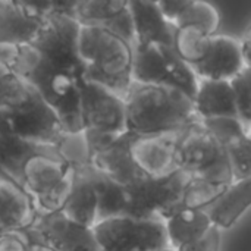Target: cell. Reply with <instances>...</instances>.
Masks as SVG:
<instances>
[{"label":"cell","mask_w":251,"mask_h":251,"mask_svg":"<svg viewBox=\"0 0 251 251\" xmlns=\"http://www.w3.org/2000/svg\"><path fill=\"white\" fill-rule=\"evenodd\" d=\"M34 231V229H32ZM31 251H54L53 249H50L47 244H44L40 238H38V235H37V241L34 243V246H32V249Z\"/></svg>","instance_id":"36"},{"label":"cell","mask_w":251,"mask_h":251,"mask_svg":"<svg viewBox=\"0 0 251 251\" xmlns=\"http://www.w3.org/2000/svg\"><path fill=\"white\" fill-rule=\"evenodd\" d=\"M0 140H1V132H0Z\"/></svg>","instance_id":"39"},{"label":"cell","mask_w":251,"mask_h":251,"mask_svg":"<svg viewBox=\"0 0 251 251\" xmlns=\"http://www.w3.org/2000/svg\"><path fill=\"white\" fill-rule=\"evenodd\" d=\"M10 63L31 90L57 115L63 131H79L81 78L41 56L31 44L10 49Z\"/></svg>","instance_id":"1"},{"label":"cell","mask_w":251,"mask_h":251,"mask_svg":"<svg viewBox=\"0 0 251 251\" xmlns=\"http://www.w3.org/2000/svg\"><path fill=\"white\" fill-rule=\"evenodd\" d=\"M190 174L178 169L168 176L157 179L144 178L134 187H129L128 216L165 224L182 207V194Z\"/></svg>","instance_id":"7"},{"label":"cell","mask_w":251,"mask_h":251,"mask_svg":"<svg viewBox=\"0 0 251 251\" xmlns=\"http://www.w3.org/2000/svg\"><path fill=\"white\" fill-rule=\"evenodd\" d=\"M79 31L81 24L63 12L59 3H49L44 24L31 46L51 63L82 79L85 68L78 53Z\"/></svg>","instance_id":"5"},{"label":"cell","mask_w":251,"mask_h":251,"mask_svg":"<svg viewBox=\"0 0 251 251\" xmlns=\"http://www.w3.org/2000/svg\"><path fill=\"white\" fill-rule=\"evenodd\" d=\"M203 126L210 132V135L224 149L238 140L251 137V128H249L237 116H222L200 121Z\"/></svg>","instance_id":"29"},{"label":"cell","mask_w":251,"mask_h":251,"mask_svg":"<svg viewBox=\"0 0 251 251\" xmlns=\"http://www.w3.org/2000/svg\"><path fill=\"white\" fill-rule=\"evenodd\" d=\"M132 18L135 47L166 46L172 47L175 26L162 15L157 1L128 0Z\"/></svg>","instance_id":"18"},{"label":"cell","mask_w":251,"mask_h":251,"mask_svg":"<svg viewBox=\"0 0 251 251\" xmlns=\"http://www.w3.org/2000/svg\"><path fill=\"white\" fill-rule=\"evenodd\" d=\"M47 9L49 3L0 0V49L31 44L44 24Z\"/></svg>","instance_id":"13"},{"label":"cell","mask_w":251,"mask_h":251,"mask_svg":"<svg viewBox=\"0 0 251 251\" xmlns=\"http://www.w3.org/2000/svg\"><path fill=\"white\" fill-rule=\"evenodd\" d=\"M251 204V178L234 181L204 210L212 225L221 232L232 228Z\"/></svg>","instance_id":"21"},{"label":"cell","mask_w":251,"mask_h":251,"mask_svg":"<svg viewBox=\"0 0 251 251\" xmlns=\"http://www.w3.org/2000/svg\"><path fill=\"white\" fill-rule=\"evenodd\" d=\"M224 157L222 147L200 121L188 125L178 134L175 162L179 171L194 175Z\"/></svg>","instance_id":"15"},{"label":"cell","mask_w":251,"mask_h":251,"mask_svg":"<svg viewBox=\"0 0 251 251\" xmlns=\"http://www.w3.org/2000/svg\"><path fill=\"white\" fill-rule=\"evenodd\" d=\"M10 49H0V113H9L31 100L34 91L13 69Z\"/></svg>","instance_id":"25"},{"label":"cell","mask_w":251,"mask_h":251,"mask_svg":"<svg viewBox=\"0 0 251 251\" xmlns=\"http://www.w3.org/2000/svg\"><path fill=\"white\" fill-rule=\"evenodd\" d=\"M59 7L81 25L107 29L131 43L135 49L128 0H81L59 3Z\"/></svg>","instance_id":"12"},{"label":"cell","mask_w":251,"mask_h":251,"mask_svg":"<svg viewBox=\"0 0 251 251\" xmlns=\"http://www.w3.org/2000/svg\"><path fill=\"white\" fill-rule=\"evenodd\" d=\"M0 129L37 149H53L63 132L57 115L35 93L22 107L0 113Z\"/></svg>","instance_id":"9"},{"label":"cell","mask_w":251,"mask_h":251,"mask_svg":"<svg viewBox=\"0 0 251 251\" xmlns=\"http://www.w3.org/2000/svg\"><path fill=\"white\" fill-rule=\"evenodd\" d=\"M193 103L199 121L222 116H237L229 81L199 78V85L193 97Z\"/></svg>","instance_id":"22"},{"label":"cell","mask_w":251,"mask_h":251,"mask_svg":"<svg viewBox=\"0 0 251 251\" xmlns=\"http://www.w3.org/2000/svg\"><path fill=\"white\" fill-rule=\"evenodd\" d=\"M53 151L63 163H66L74 171L91 165V149L84 129L74 132L63 131L59 135Z\"/></svg>","instance_id":"27"},{"label":"cell","mask_w":251,"mask_h":251,"mask_svg":"<svg viewBox=\"0 0 251 251\" xmlns=\"http://www.w3.org/2000/svg\"><path fill=\"white\" fill-rule=\"evenodd\" d=\"M234 181L251 178V137L238 140L222 149Z\"/></svg>","instance_id":"31"},{"label":"cell","mask_w":251,"mask_h":251,"mask_svg":"<svg viewBox=\"0 0 251 251\" xmlns=\"http://www.w3.org/2000/svg\"><path fill=\"white\" fill-rule=\"evenodd\" d=\"M81 121L88 132L101 135H119L128 132L125 99L109 88L81 81Z\"/></svg>","instance_id":"10"},{"label":"cell","mask_w":251,"mask_h":251,"mask_svg":"<svg viewBox=\"0 0 251 251\" xmlns=\"http://www.w3.org/2000/svg\"><path fill=\"white\" fill-rule=\"evenodd\" d=\"M72 251H99V250H94V249H88V247H81V249H75V250Z\"/></svg>","instance_id":"37"},{"label":"cell","mask_w":251,"mask_h":251,"mask_svg":"<svg viewBox=\"0 0 251 251\" xmlns=\"http://www.w3.org/2000/svg\"><path fill=\"white\" fill-rule=\"evenodd\" d=\"M85 134L91 149L93 168L128 188L146 178L131 157L129 132L119 135H101L85 131Z\"/></svg>","instance_id":"11"},{"label":"cell","mask_w":251,"mask_h":251,"mask_svg":"<svg viewBox=\"0 0 251 251\" xmlns=\"http://www.w3.org/2000/svg\"><path fill=\"white\" fill-rule=\"evenodd\" d=\"M37 241V234L32 228L10 229L0 232V251H31Z\"/></svg>","instance_id":"33"},{"label":"cell","mask_w":251,"mask_h":251,"mask_svg":"<svg viewBox=\"0 0 251 251\" xmlns=\"http://www.w3.org/2000/svg\"><path fill=\"white\" fill-rule=\"evenodd\" d=\"M250 68L240 49V40L226 32H218L210 37V46L204 60L194 68L199 78L229 81L243 69Z\"/></svg>","instance_id":"17"},{"label":"cell","mask_w":251,"mask_h":251,"mask_svg":"<svg viewBox=\"0 0 251 251\" xmlns=\"http://www.w3.org/2000/svg\"><path fill=\"white\" fill-rule=\"evenodd\" d=\"M225 190H226V187L210 184L207 181L193 178L190 175V179H188V182L184 188V194H182V207L206 210Z\"/></svg>","instance_id":"30"},{"label":"cell","mask_w":251,"mask_h":251,"mask_svg":"<svg viewBox=\"0 0 251 251\" xmlns=\"http://www.w3.org/2000/svg\"><path fill=\"white\" fill-rule=\"evenodd\" d=\"M165 232L168 246L179 250L204 237L213 226L204 210L181 207L169 219L165 221Z\"/></svg>","instance_id":"23"},{"label":"cell","mask_w":251,"mask_h":251,"mask_svg":"<svg viewBox=\"0 0 251 251\" xmlns=\"http://www.w3.org/2000/svg\"><path fill=\"white\" fill-rule=\"evenodd\" d=\"M210 37L204 29L194 25L175 26L172 49L181 60L194 69L204 60L210 46Z\"/></svg>","instance_id":"26"},{"label":"cell","mask_w":251,"mask_h":251,"mask_svg":"<svg viewBox=\"0 0 251 251\" xmlns=\"http://www.w3.org/2000/svg\"><path fill=\"white\" fill-rule=\"evenodd\" d=\"M37 215L35 206L22 185L0 172V232L29 228Z\"/></svg>","instance_id":"19"},{"label":"cell","mask_w":251,"mask_h":251,"mask_svg":"<svg viewBox=\"0 0 251 251\" xmlns=\"http://www.w3.org/2000/svg\"><path fill=\"white\" fill-rule=\"evenodd\" d=\"M132 82L172 87L193 99L199 76L190 65L178 57L172 47L156 44L134 49Z\"/></svg>","instance_id":"6"},{"label":"cell","mask_w":251,"mask_h":251,"mask_svg":"<svg viewBox=\"0 0 251 251\" xmlns=\"http://www.w3.org/2000/svg\"><path fill=\"white\" fill-rule=\"evenodd\" d=\"M31 228L44 244L54 251H72L81 247L97 250L93 229L72 222L62 212L37 215Z\"/></svg>","instance_id":"16"},{"label":"cell","mask_w":251,"mask_h":251,"mask_svg":"<svg viewBox=\"0 0 251 251\" xmlns=\"http://www.w3.org/2000/svg\"><path fill=\"white\" fill-rule=\"evenodd\" d=\"M60 212L68 219L84 228L93 229L97 225V197L94 188L79 171H74L71 191Z\"/></svg>","instance_id":"24"},{"label":"cell","mask_w":251,"mask_h":251,"mask_svg":"<svg viewBox=\"0 0 251 251\" xmlns=\"http://www.w3.org/2000/svg\"><path fill=\"white\" fill-rule=\"evenodd\" d=\"M99 251H160L168 247L165 225L157 221L119 216L93 228Z\"/></svg>","instance_id":"8"},{"label":"cell","mask_w":251,"mask_h":251,"mask_svg":"<svg viewBox=\"0 0 251 251\" xmlns=\"http://www.w3.org/2000/svg\"><path fill=\"white\" fill-rule=\"evenodd\" d=\"M194 25L213 35L221 32L222 15L216 4L204 0H188L184 10L181 12L175 26Z\"/></svg>","instance_id":"28"},{"label":"cell","mask_w":251,"mask_h":251,"mask_svg":"<svg viewBox=\"0 0 251 251\" xmlns=\"http://www.w3.org/2000/svg\"><path fill=\"white\" fill-rule=\"evenodd\" d=\"M178 134L132 135L129 141L131 157L138 171L150 179L168 176L178 171L175 150Z\"/></svg>","instance_id":"14"},{"label":"cell","mask_w":251,"mask_h":251,"mask_svg":"<svg viewBox=\"0 0 251 251\" xmlns=\"http://www.w3.org/2000/svg\"><path fill=\"white\" fill-rule=\"evenodd\" d=\"M237 116L251 128V68L243 69L238 75L229 79Z\"/></svg>","instance_id":"32"},{"label":"cell","mask_w":251,"mask_h":251,"mask_svg":"<svg viewBox=\"0 0 251 251\" xmlns=\"http://www.w3.org/2000/svg\"><path fill=\"white\" fill-rule=\"evenodd\" d=\"M76 171H79L94 188L97 204H99L97 224L119 216H128V210H129L128 187L121 185L119 182L101 174L91 165Z\"/></svg>","instance_id":"20"},{"label":"cell","mask_w":251,"mask_h":251,"mask_svg":"<svg viewBox=\"0 0 251 251\" xmlns=\"http://www.w3.org/2000/svg\"><path fill=\"white\" fill-rule=\"evenodd\" d=\"M187 1L188 0H163V1H157V6L162 15L165 16V19L175 26V22L178 21Z\"/></svg>","instance_id":"35"},{"label":"cell","mask_w":251,"mask_h":251,"mask_svg":"<svg viewBox=\"0 0 251 251\" xmlns=\"http://www.w3.org/2000/svg\"><path fill=\"white\" fill-rule=\"evenodd\" d=\"M221 244H222V232L212 226L210 231L201 237L200 240H197L196 243L185 246L178 251H221Z\"/></svg>","instance_id":"34"},{"label":"cell","mask_w":251,"mask_h":251,"mask_svg":"<svg viewBox=\"0 0 251 251\" xmlns=\"http://www.w3.org/2000/svg\"><path fill=\"white\" fill-rule=\"evenodd\" d=\"M78 53L85 72L82 79L97 82L122 99L132 84L134 46L101 28L81 25Z\"/></svg>","instance_id":"3"},{"label":"cell","mask_w":251,"mask_h":251,"mask_svg":"<svg viewBox=\"0 0 251 251\" xmlns=\"http://www.w3.org/2000/svg\"><path fill=\"white\" fill-rule=\"evenodd\" d=\"M125 106L132 135L175 134L199 121L193 99L172 87L132 82Z\"/></svg>","instance_id":"2"},{"label":"cell","mask_w":251,"mask_h":251,"mask_svg":"<svg viewBox=\"0 0 251 251\" xmlns=\"http://www.w3.org/2000/svg\"><path fill=\"white\" fill-rule=\"evenodd\" d=\"M160 251H178V250H175V249H172V247H169V246H168V247L162 249V250H160Z\"/></svg>","instance_id":"38"},{"label":"cell","mask_w":251,"mask_h":251,"mask_svg":"<svg viewBox=\"0 0 251 251\" xmlns=\"http://www.w3.org/2000/svg\"><path fill=\"white\" fill-rule=\"evenodd\" d=\"M74 169L63 163L53 149L38 150L21 166L19 184L31 197L38 215L60 212L71 191Z\"/></svg>","instance_id":"4"}]
</instances>
